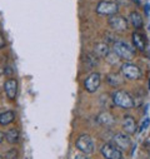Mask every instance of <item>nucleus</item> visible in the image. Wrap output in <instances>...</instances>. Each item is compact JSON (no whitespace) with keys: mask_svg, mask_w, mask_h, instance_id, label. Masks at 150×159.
<instances>
[{"mask_svg":"<svg viewBox=\"0 0 150 159\" xmlns=\"http://www.w3.org/2000/svg\"><path fill=\"white\" fill-rule=\"evenodd\" d=\"M106 80H108V83H109L110 85H113V87H119V85L123 84V79H121L118 74H109V75L106 76Z\"/></svg>","mask_w":150,"mask_h":159,"instance_id":"a211bd4d","label":"nucleus"},{"mask_svg":"<svg viewBox=\"0 0 150 159\" xmlns=\"http://www.w3.org/2000/svg\"><path fill=\"white\" fill-rule=\"evenodd\" d=\"M131 38H133V44H134V47H135L138 50L144 52V50H145V47H146L145 38H144L140 33H138V31H134L133 35H131Z\"/></svg>","mask_w":150,"mask_h":159,"instance_id":"ddd939ff","label":"nucleus"},{"mask_svg":"<svg viewBox=\"0 0 150 159\" xmlns=\"http://www.w3.org/2000/svg\"><path fill=\"white\" fill-rule=\"evenodd\" d=\"M74 159H90L89 157H86V154H79V155H77Z\"/></svg>","mask_w":150,"mask_h":159,"instance_id":"5701e85b","label":"nucleus"},{"mask_svg":"<svg viewBox=\"0 0 150 159\" xmlns=\"http://www.w3.org/2000/svg\"><path fill=\"white\" fill-rule=\"evenodd\" d=\"M129 20H130L131 25H133L135 29H140V28H143L144 20H143V16H141L138 11H131L130 15H129Z\"/></svg>","mask_w":150,"mask_h":159,"instance_id":"2eb2a0df","label":"nucleus"},{"mask_svg":"<svg viewBox=\"0 0 150 159\" xmlns=\"http://www.w3.org/2000/svg\"><path fill=\"white\" fill-rule=\"evenodd\" d=\"M121 74L124 75V78L129 79V80H136V79L141 76V70L139 69V66L131 63H124L121 65Z\"/></svg>","mask_w":150,"mask_h":159,"instance_id":"423d86ee","label":"nucleus"},{"mask_svg":"<svg viewBox=\"0 0 150 159\" xmlns=\"http://www.w3.org/2000/svg\"><path fill=\"white\" fill-rule=\"evenodd\" d=\"M4 90L7 97L10 100H15L16 95H18V80L14 78H10L4 83Z\"/></svg>","mask_w":150,"mask_h":159,"instance_id":"1a4fd4ad","label":"nucleus"},{"mask_svg":"<svg viewBox=\"0 0 150 159\" xmlns=\"http://www.w3.org/2000/svg\"><path fill=\"white\" fill-rule=\"evenodd\" d=\"M101 155L105 159H123V153L121 150L113 144H104L100 149Z\"/></svg>","mask_w":150,"mask_h":159,"instance_id":"0eeeda50","label":"nucleus"},{"mask_svg":"<svg viewBox=\"0 0 150 159\" xmlns=\"http://www.w3.org/2000/svg\"><path fill=\"white\" fill-rule=\"evenodd\" d=\"M133 2H134V3H136V4H138V5H139V4H140V0H133Z\"/></svg>","mask_w":150,"mask_h":159,"instance_id":"393cba45","label":"nucleus"},{"mask_svg":"<svg viewBox=\"0 0 150 159\" xmlns=\"http://www.w3.org/2000/svg\"><path fill=\"white\" fill-rule=\"evenodd\" d=\"M4 139H5V134L3 132H0V143H2Z\"/></svg>","mask_w":150,"mask_h":159,"instance_id":"b1692460","label":"nucleus"},{"mask_svg":"<svg viewBox=\"0 0 150 159\" xmlns=\"http://www.w3.org/2000/svg\"><path fill=\"white\" fill-rule=\"evenodd\" d=\"M144 11H145V15L149 16V14H150V3H149V2L145 3V5H144Z\"/></svg>","mask_w":150,"mask_h":159,"instance_id":"412c9836","label":"nucleus"},{"mask_svg":"<svg viewBox=\"0 0 150 159\" xmlns=\"http://www.w3.org/2000/svg\"><path fill=\"white\" fill-rule=\"evenodd\" d=\"M113 49H114V53L119 58H121L124 60H133L135 57L134 49L125 42H115Z\"/></svg>","mask_w":150,"mask_h":159,"instance_id":"f03ea898","label":"nucleus"},{"mask_svg":"<svg viewBox=\"0 0 150 159\" xmlns=\"http://www.w3.org/2000/svg\"><path fill=\"white\" fill-rule=\"evenodd\" d=\"M149 124H150V120H149V118H146L145 120L141 123V127H140V129H139V132H143L144 129H146L148 127H149Z\"/></svg>","mask_w":150,"mask_h":159,"instance_id":"aec40b11","label":"nucleus"},{"mask_svg":"<svg viewBox=\"0 0 150 159\" xmlns=\"http://www.w3.org/2000/svg\"><path fill=\"white\" fill-rule=\"evenodd\" d=\"M96 120L99 124L104 125V127H110L115 123V118L111 113L109 111H101L98 116H96Z\"/></svg>","mask_w":150,"mask_h":159,"instance_id":"f8f14e48","label":"nucleus"},{"mask_svg":"<svg viewBox=\"0 0 150 159\" xmlns=\"http://www.w3.org/2000/svg\"><path fill=\"white\" fill-rule=\"evenodd\" d=\"M4 47H5V38L2 33H0V49H3Z\"/></svg>","mask_w":150,"mask_h":159,"instance_id":"4be33fe9","label":"nucleus"},{"mask_svg":"<svg viewBox=\"0 0 150 159\" xmlns=\"http://www.w3.org/2000/svg\"><path fill=\"white\" fill-rule=\"evenodd\" d=\"M100 84H101V76L96 71L89 74L86 76V79L84 80V88L88 93H95L99 89Z\"/></svg>","mask_w":150,"mask_h":159,"instance_id":"39448f33","label":"nucleus"},{"mask_svg":"<svg viewBox=\"0 0 150 159\" xmlns=\"http://www.w3.org/2000/svg\"><path fill=\"white\" fill-rule=\"evenodd\" d=\"M109 25L113 30L115 31H125L128 29V19H125L121 15H111L109 18Z\"/></svg>","mask_w":150,"mask_h":159,"instance_id":"6e6552de","label":"nucleus"},{"mask_svg":"<svg viewBox=\"0 0 150 159\" xmlns=\"http://www.w3.org/2000/svg\"><path fill=\"white\" fill-rule=\"evenodd\" d=\"M114 144H115L119 149H128V148H130L131 140H130L129 134H126V133L115 134V137H114Z\"/></svg>","mask_w":150,"mask_h":159,"instance_id":"9d476101","label":"nucleus"},{"mask_svg":"<svg viewBox=\"0 0 150 159\" xmlns=\"http://www.w3.org/2000/svg\"><path fill=\"white\" fill-rule=\"evenodd\" d=\"M123 130H124V133H126L129 135L135 134V132H136V124H135V119L131 115H125L124 116Z\"/></svg>","mask_w":150,"mask_h":159,"instance_id":"9b49d317","label":"nucleus"},{"mask_svg":"<svg viewBox=\"0 0 150 159\" xmlns=\"http://www.w3.org/2000/svg\"><path fill=\"white\" fill-rule=\"evenodd\" d=\"M113 103L124 109H131L135 107L134 98L125 90H117L113 94Z\"/></svg>","mask_w":150,"mask_h":159,"instance_id":"f257e3e1","label":"nucleus"},{"mask_svg":"<svg viewBox=\"0 0 150 159\" xmlns=\"http://www.w3.org/2000/svg\"><path fill=\"white\" fill-rule=\"evenodd\" d=\"M75 145H77V148L84 154H91L95 150V143L89 134L79 135L77 142H75Z\"/></svg>","mask_w":150,"mask_h":159,"instance_id":"7ed1b4c3","label":"nucleus"},{"mask_svg":"<svg viewBox=\"0 0 150 159\" xmlns=\"http://www.w3.org/2000/svg\"><path fill=\"white\" fill-rule=\"evenodd\" d=\"M5 139L10 144H16L19 142V130L16 128H11L5 133Z\"/></svg>","mask_w":150,"mask_h":159,"instance_id":"f3484780","label":"nucleus"},{"mask_svg":"<svg viewBox=\"0 0 150 159\" xmlns=\"http://www.w3.org/2000/svg\"><path fill=\"white\" fill-rule=\"evenodd\" d=\"M7 159H16V149H10L7 155H5Z\"/></svg>","mask_w":150,"mask_h":159,"instance_id":"6ab92c4d","label":"nucleus"},{"mask_svg":"<svg viewBox=\"0 0 150 159\" xmlns=\"http://www.w3.org/2000/svg\"><path fill=\"white\" fill-rule=\"evenodd\" d=\"M15 120V113L13 110H5L0 113V125H9Z\"/></svg>","mask_w":150,"mask_h":159,"instance_id":"4468645a","label":"nucleus"},{"mask_svg":"<svg viewBox=\"0 0 150 159\" xmlns=\"http://www.w3.org/2000/svg\"><path fill=\"white\" fill-rule=\"evenodd\" d=\"M119 10V7L115 2H108V0H101L96 5V13L99 15H105V16H111L115 15Z\"/></svg>","mask_w":150,"mask_h":159,"instance_id":"20e7f679","label":"nucleus"},{"mask_svg":"<svg viewBox=\"0 0 150 159\" xmlns=\"http://www.w3.org/2000/svg\"><path fill=\"white\" fill-rule=\"evenodd\" d=\"M0 159H4V158H3V157H2V155H0Z\"/></svg>","mask_w":150,"mask_h":159,"instance_id":"a878e982","label":"nucleus"},{"mask_svg":"<svg viewBox=\"0 0 150 159\" xmlns=\"http://www.w3.org/2000/svg\"><path fill=\"white\" fill-rule=\"evenodd\" d=\"M94 53H95L98 57H100V58H105V57L109 55L110 50H109L108 44H105V43H99V44L95 45V48H94Z\"/></svg>","mask_w":150,"mask_h":159,"instance_id":"dca6fc26","label":"nucleus"}]
</instances>
